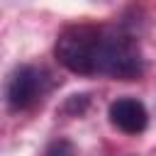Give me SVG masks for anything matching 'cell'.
<instances>
[{
	"label": "cell",
	"mask_w": 156,
	"mask_h": 156,
	"mask_svg": "<svg viewBox=\"0 0 156 156\" xmlns=\"http://www.w3.org/2000/svg\"><path fill=\"white\" fill-rule=\"evenodd\" d=\"M58 63L78 76L136 80L144 73V54L134 34L117 24H68L56 39Z\"/></svg>",
	"instance_id": "obj_1"
},
{
	"label": "cell",
	"mask_w": 156,
	"mask_h": 156,
	"mask_svg": "<svg viewBox=\"0 0 156 156\" xmlns=\"http://www.w3.org/2000/svg\"><path fill=\"white\" fill-rule=\"evenodd\" d=\"M54 76L37 63L17 66L5 83V102L12 112H27L44 102V98L54 90Z\"/></svg>",
	"instance_id": "obj_2"
},
{
	"label": "cell",
	"mask_w": 156,
	"mask_h": 156,
	"mask_svg": "<svg viewBox=\"0 0 156 156\" xmlns=\"http://www.w3.org/2000/svg\"><path fill=\"white\" fill-rule=\"evenodd\" d=\"M107 117L115 129H119L129 136H136L149 127V112H146L144 102L132 95H124V98H117L115 102H110Z\"/></svg>",
	"instance_id": "obj_3"
},
{
	"label": "cell",
	"mask_w": 156,
	"mask_h": 156,
	"mask_svg": "<svg viewBox=\"0 0 156 156\" xmlns=\"http://www.w3.org/2000/svg\"><path fill=\"white\" fill-rule=\"evenodd\" d=\"M46 151H49V154H51V151H71V146H66V144H54V146H49Z\"/></svg>",
	"instance_id": "obj_4"
},
{
	"label": "cell",
	"mask_w": 156,
	"mask_h": 156,
	"mask_svg": "<svg viewBox=\"0 0 156 156\" xmlns=\"http://www.w3.org/2000/svg\"><path fill=\"white\" fill-rule=\"evenodd\" d=\"M100 2H105V0H100Z\"/></svg>",
	"instance_id": "obj_5"
}]
</instances>
